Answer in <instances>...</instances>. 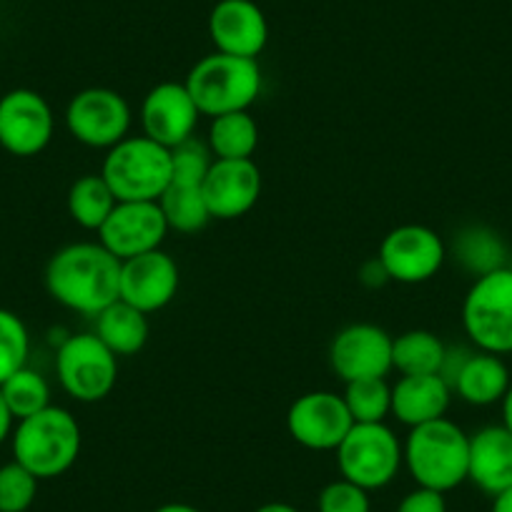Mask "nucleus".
<instances>
[{
  "mask_svg": "<svg viewBox=\"0 0 512 512\" xmlns=\"http://www.w3.org/2000/svg\"><path fill=\"white\" fill-rule=\"evenodd\" d=\"M46 289L71 312L96 317L121 297V259L101 241L68 244L48 262Z\"/></svg>",
  "mask_w": 512,
  "mask_h": 512,
  "instance_id": "f257e3e1",
  "label": "nucleus"
},
{
  "mask_svg": "<svg viewBox=\"0 0 512 512\" xmlns=\"http://www.w3.org/2000/svg\"><path fill=\"white\" fill-rule=\"evenodd\" d=\"M402 462L417 487L445 495L467 480L470 437L447 417L410 427V435L402 445Z\"/></svg>",
  "mask_w": 512,
  "mask_h": 512,
  "instance_id": "f03ea898",
  "label": "nucleus"
},
{
  "mask_svg": "<svg viewBox=\"0 0 512 512\" xmlns=\"http://www.w3.org/2000/svg\"><path fill=\"white\" fill-rule=\"evenodd\" d=\"M13 460L38 480L61 477L81 455V425L68 410L48 405L13 427Z\"/></svg>",
  "mask_w": 512,
  "mask_h": 512,
  "instance_id": "7ed1b4c3",
  "label": "nucleus"
},
{
  "mask_svg": "<svg viewBox=\"0 0 512 512\" xmlns=\"http://www.w3.org/2000/svg\"><path fill=\"white\" fill-rule=\"evenodd\" d=\"M186 88L201 116L216 118L224 113L249 111L262 93V68L254 58L216 51L191 68Z\"/></svg>",
  "mask_w": 512,
  "mask_h": 512,
  "instance_id": "20e7f679",
  "label": "nucleus"
},
{
  "mask_svg": "<svg viewBox=\"0 0 512 512\" xmlns=\"http://www.w3.org/2000/svg\"><path fill=\"white\" fill-rule=\"evenodd\" d=\"M101 176L118 201H159L171 184V149L149 136H126L108 149Z\"/></svg>",
  "mask_w": 512,
  "mask_h": 512,
  "instance_id": "39448f33",
  "label": "nucleus"
},
{
  "mask_svg": "<svg viewBox=\"0 0 512 512\" xmlns=\"http://www.w3.org/2000/svg\"><path fill=\"white\" fill-rule=\"evenodd\" d=\"M462 327L480 352H512V269L480 274L462 304Z\"/></svg>",
  "mask_w": 512,
  "mask_h": 512,
  "instance_id": "423d86ee",
  "label": "nucleus"
},
{
  "mask_svg": "<svg viewBox=\"0 0 512 512\" xmlns=\"http://www.w3.org/2000/svg\"><path fill=\"white\" fill-rule=\"evenodd\" d=\"M334 452L344 480L364 487L367 492L390 485L405 465L402 442L384 422H354Z\"/></svg>",
  "mask_w": 512,
  "mask_h": 512,
  "instance_id": "0eeeda50",
  "label": "nucleus"
},
{
  "mask_svg": "<svg viewBox=\"0 0 512 512\" xmlns=\"http://www.w3.org/2000/svg\"><path fill=\"white\" fill-rule=\"evenodd\" d=\"M56 374L68 397L91 405L116 387L118 357L93 332L73 334L58 347Z\"/></svg>",
  "mask_w": 512,
  "mask_h": 512,
  "instance_id": "6e6552de",
  "label": "nucleus"
},
{
  "mask_svg": "<svg viewBox=\"0 0 512 512\" xmlns=\"http://www.w3.org/2000/svg\"><path fill=\"white\" fill-rule=\"evenodd\" d=\"M66 126L76 141L91 149H113L128 136L131 106L111 88H86L66 108Z\"/></svg>",
  "mask_w": 512,
  "mask_h": 512,
  "instance_id": "1a4fd4ad",
  "label": "nucleus"
},
{
  "mask_svg": "<svg viewBox=\"0 0 512 512\" xmlns=\"http://www.w3.org/2000/svg\"><path fill=\"white\" fill-rule=\"evenodd\" d=\"M377 262L387 279L402 284L430 282L445 264V244L430 226H397L379 244Z\"/></svg>",
  "mask_w": 512,
  "mask_h": 512,
  "instance_id": "9d476101",
  "label": "nucleus"
},
{
  "mask_svg": "<svg viewBox=\"0 0 512 512\" xmlns=\"http://www.w3.org/2000/svg\"><path fill=\"white\" fill-rule=\"evenodd\" d=\"M56 118L46 98L31 88H16L0 98V146L13 156H36L51 144Z\"/></svg>",
  "mask_w": 512,
  "mask_h": 512,
  "instance_id": "9b49d317",
  "label": "nucleus"
},
{
  "mask_svg": "<svg viewBox=\"0 0 512 512\" xmlns=\"http://www.w3.org/2000/svg\"><path fill=\"white\" fill-rule=\"evenodd\" d=\"M166 234L169 224L159 201H118L98 229L101 244L121 262L161 249Z\"/></svg>",
  "mask_w": 512,
  "mask_h": 512,
  "instance_id": "f8f14e48",
  "label": "nucleus"
},
{
  "mask_svg": "<svg viewBox=\"0 0 512 512\" xmlns=\"http://www.w3.org/2000/svg\"><path fill=\"white\" fill-rule=\"evenodd\" d=\"M352 425L354 420L344 405V397L337 392H307L297 397L287 412L289 435L307 450H337Z\"/></svg>",
  "mask_w": 512,
  "mask_h": 512,
  "instance_id": "ddd939ff",
  "label": "nucleus"
},
{
  "mask_svg": "<svg viewBox=\"0 0 512 512\" xmlns=\"http://www.w3.org/2000/svg\"><path fill=\"white\" fill-rule=\"evenodd\" d=\"M199 116L201 113L186 83H159L146 93L144 103H141L144 136L166 146V149H176L184 141L194 139Z\"/></svg>",
  "mask_w": 512,
  "mask_h": 512,
  "instance_id": "4468645a",
  "label": "nucleus"
},
{
  "mask_svg": "<svg viewBox=\"0 0 512 512\" xmlns=\"http://www.w3.org/2000/svg\"><path fill=\"white\" fill-rule=\"evenodd\" d=\"M329 362L344 384L387 377L392 369V337L377 324H352L334 337Z\"/></svg>",
  "mask_w": 512,
  "mask_h": 512,
  "instance_id": "2eb2a0df",
  "label": "nucleus"
},
{
  "mask_svg": "<svg viewBox=\"0 0 512 512\" xmlns=\"http://www.w3.org/2000/svg\"><path fill=\"white\" fill-rule=\"evenodd\" d=\"M211 219L231 221L249 214L262 196V171L251 159H214L201 184Z\"/></svg>",
  "mask_w": 512,
  "mask_h": 512,
  "instance_id": "dca6fc26",
  "label": "nucleus"
},
{
  "mask_svg": "<svg viewBox=\"0 0 512 512\" xmlns=\"http://www.w3.org/2000/svg\"><path fill=\"white\" fill-rule=\"evenodd\" d=\"M179 292V267L166 251L156 249L121 262V302L154 314Z\"/></svg>",
  "mask_w": 512,
  "mask_h": 512,
  "instance_id": "f3484780",
  "label": "nucleus"
},
{
  "mask_svg": "<svg viewBox=\"0 0 512 512\" xmlns=\"http://www.w3.org/2000/svg\"><path fill=\"white\" fill-rule=\"evenodd\" d=\"M209 36L219 53L256 61L267 48L269 23L254 0H219L209 16Z\"/></svg>",
  "mask_w": 512,
  "mask_h": 512,
  "instance_id": "a211bd4d",
  "label": "nucleus"
},
{
  "mask_svg": "<svg viewBox=\"0 0 512 512\" xmlns=\"http://www.w3.org/2000/svg\"><path fill=\"white\" fill-rule=\"evenodd\" d=\"M445 379L460 395V400L475 407H490L495 402H502L512 384L507 364L490 352L462 354L457 369H452Z\"/></svg>",
  "mask_w": 512,
  "mask_h": 512,
  "instance_id": "6ab92c4d",
  "label": "nucleus"
},
{
  "mask_svg": "<svg viewBox=\"0 0 512 512\" xmlns=\"http://www.w3.org/2000/svg\"><path fill=\"white\" fill-rule=\"evenodd\" d=\"M467 480L492 497L512 487V432L505 425L482 427L470 437Z\"/></svg>",
  "mask_w": 512,
  "mask_h": 512,
  "instance_id": "aec40b11",
  "label": "nucleus"
},
{
  "mask_svg": "<svg viewBox=\"0 0 512 512\" xmlns=\"http://www.w3.org/2000/svg\"><path fill=\"white\" fill-rule=\"evenodd\" d=\"M452 400V387L442 374H415L400 377L392 387V415L407 427L445 417Z\"/></svg>",
  "mask_w": 512,
  "mask_h": 512,
  "instance_id": "412c9836",
  "label": "nucleus"
},
{
  "mask_svg": "<svg viewBox=\"0 0 512 512\" xmlns=\"http://www.w3.org/2000/svg\"><path fill=\"white\" fill-rule=\"evenodd\" d=\"M149 314L139 312L126 302H113L111 307L96 314V337L111 349L116 357H128L146 347L149 342Z\"/></svg>",
  "mask_w": 512,
  "mask_h": 512,
  "instance_id": "4be33fe9",
  "label": "nucleus"
},
{
  "mask_svg": "<svg viewBox=\"0 0 512 512\" xmlns=\"http://www.w3.org/2000/svg\"><path fill=\"white\" fill-rule=\"evenodd\" d=\"M445 359V342L427 329H410V332L392 339V369H397L402 377L440 374L445 367Z\"/></svg>",
  "mask_w": 512,
  "mask_h": 512,
  "instance_id": "5701e85b",
  "label": "nucleus"
},
{
  "mask_svg": "<svg viewBox=\"0 0 512 512\" xmlns=\"http://www.w3.org/2000/svg\"><path fill=\"white\" fill-rule=\"evenodd\" d=\"M259 144V126L249 111L224 113L211 118L209 126V149L214 159H251Z\"/></svg>",
  "mask_w": 512,
  "mask_h": 512,
  "instance_id": "b1692460",
  "label": "nucleus"
},
{
  "mask_svg": "<svg viewBox=\"0 0 512 512\" xmlns=\"http://www.w3.org/2000/svg\"><path fill=\"white\" fill-rule=\"evenodd\" d=\"M118 199L101 174H83L68 191V214L81 229L98 231L111 216Z\"/></svg>",
  "mask_w": 512,
  "mask_h": 512,
  "instance_id": "393cba45",
  "label": "nucleus"
},
{
  "mask_svg": "<svg viewBox=\"0 0 512 512\" xmlns=\"http://www.w3.org/2000/svg\"><path fill=\"white\" fill-rule=\"evenodd\" d=\"M159 206L164 211L169 229L181 231V234H196L211 221L201 186L169 184V189L161 194Z\"/></svg>",
  "mask_w": 512,
  "mask_h": 512,
  "instance_id": "a878e982",
  "label": "nucleus"
},
{
  "mask_svg": "<svg viewBox=\"0 0 512 512\" xmlns=\"http://www.w3.org/2000/svg\"><path fill=\"white\" fill-rule=\"evenodd\" d=\"M0 395L6 400L13 420H26L51 405V387H48L46 377L28 364L0 384Z\"/></svg>",
  "mask_w": 512,
  "mask_h": 512,
  "instance_id": "bb28decb",
  "label": "nucleus"
},
{
  "mask_svg": "<svg viewBox=\"0 0 512 512\" xmlns=\"http://www.w3.org/2000/svg\"><path fill=\"white\" fill-rule=\"evenodd\" d=\"M342 397L354 422H384L392 415V387L384 377L347 382Z\"/></svg>",
  "mask_w": 512,
  "mask_h": 512,
  "instance_id": "cd10ccee",
  "label": "nucleus"
},
{
  "mask_svg": "<svg viewBox=\"0 0 512 512\" xmlns=\"http://www.w3.org/2000/svg\"><path fill=\"white\" fill-rule=\"evenodd\" d=\"M31 337L18 314L0 309V384L28 364Z\"/></svg>",
  "mask_w": 512,
  "mask_h": 512,
  "instance_id": "c85d7f7f",
  "label": "nucleus"
},
{
  "mask_svg": "<svg viewBox=\"0 0 512 512\" xmlns=\"http://www.w3.org/2000/svg\"><path fill=\"white\" fill-rule=\"evenodd\" d=\"M38 477L16 460L0 467V512H26L36 502Z\"/></svg>",
  "mask_w": 512,
  "mask_h": 512,
  "instance_id": "c756f323",
  "label": "nucleus"
},
{
  "mask_svg": "<svg viewBox=\"0 0 512 512\" xmlns=\"http://www.w3.org/2000/svg\"><path fill=\"white\" fill-rule=\"evenodd\" d=\"M214 164V154L201 141H184L171 149V184L201 186Z\"/></svg>",
  "mask_w": 512,
  "mask_h": 512,
  "instance_id": "7c9ffc66",
  "label": "nucleus"
},
{
  "mask_svg": "<svg viewBox=\"0 0 512 512\" xmlns=\"http://www.w3.org/2000/svg\"><path fill=\"white\" fill-rule=\"evenodd\" d=\"M319 512H369V492L349 480H334L324 485L317 497Z\"/></svg>",
  "mask_w": 512,
  "mask_h": 512,
  "instance_id": "2f4dec72",
  "label": "nucleus"
},
{
  "mask_svg": "<svg viewBox=\"0 0 512 512\" xmlns=\"http://www.w3.org/2000/svg\"><path fill=\"white\" fill-rule=\"evenodd\" d=\"M397 512H447V502L442 492L417 487V490L407 492L402 497V502L397 505Z\"/></svg>",
  "mask_w": 512,
  "mask_h": 512,
  "instance_id": "473e14b6",
  "label": "nucleus"
},
{
  "mask_svg": "<svg viewBox=\"0 0 512 512\" xmlns=\"http://www.w3.org/2000/svg\"><path fill=\"white\" fill-rule=\"evenodd\" d=\"M13 415L11 410H8L6 400H3V395H0V445L8 440V437L13 435Z\"/></svg>",
  "mask_w": 512,
  "mask_h": 512,
  "instance_id": "72a5a7b5",
  "label": "nucleus"
},
{
  "mask_svg": "<svg viewBox=\"0 0 512 512\" xmlns=\"http://www.w3.org/2000/svg\"><path fill=\"white\" fill-rule=\"evenodd\" d=\"M492 512H512V487L492 497Z\"/></svg>",
  "mask_w": 512,
  "mask_h": 512,
  "instance_id": "f704fd0d",
  "label": "nucleus"
},
{
  "mask_svg": "<svg viewBox=\"0 0 512 512\" xmlns=\"http://www.w3.org/2000/svg\"><path fill=\"white\" fill-rule=\"evenodd\" d=\"M502 425L512 432V384L510 390H507V395L502 397Z\"/></svg>",
  "mask_w": 512,
  "mask_h": 512,
  "instance_id": "c9c22d12",
  "label": "nucleus"
},
{
  "mask_svg": "<svg viewBox=\"0 0 512 512\" xmlns=\"http://www.w3.org/2000/svg\"><path fill=\"white\" fill-rule=\"evenodd\" d=\"M154 512H201V510L194 505H186V502H166V505L156 507Z\"/></svg>",
  "mask_w": 512,
  "mask_h": 512,
  "instance_id": "e433bc0d",
  "label": "nucleus"
},
{
  "mask_svg": "<svg viewBox=\"0 0 512 512\" xmlns=\"http://www.w3.org/2000/svg\"><path fill=\"white\" fill-rule=\"evenodd\" d=\"M254 512H299V510L289 505V502H267V505L256 507Z\"/></svg>",
  "mask_w": 512,
  "mask_h": 512,
  "instance_id": "4c0bfd02",
  "label": "nucleus"
}]
</instances>
